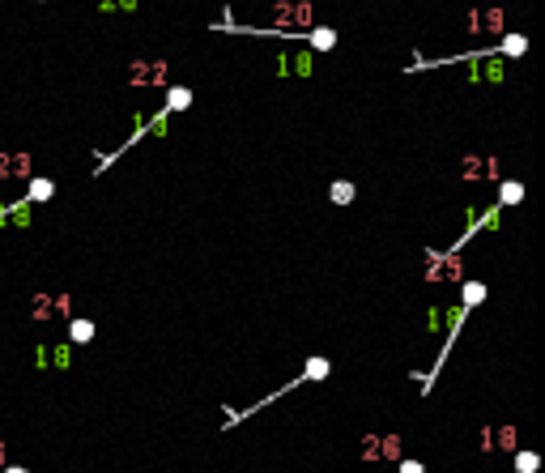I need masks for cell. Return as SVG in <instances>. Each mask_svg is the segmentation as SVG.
<instances>
[{"mask_svg":"<svg viewBox=\"0 0 545 473\" xmlns=\"http://www.w3.org/2000/svg\"><path fill=\"white\" fill-rule=\"evenodd\" d=\"M277 26H282V34L307 30L311 26V5H307V0H282V5H277Z\"/></svg>","mask_w":545,"mask_h":473,"instance_id":"cell-1","label":"cell"},{"mask_svg":"<svg viewBox=\"0 0 545 473\" xmlns=\"http://www.w3.org/2000/svg\"><path fill=\"white\" fill-rule=\"evenodd\" d=\"M481 448L490 452V448H503V452H511L516 448V431L511 427H490L485 431V439H481Z\"/></svg>","mask_w":545,"mask_h":473,"instance_id":"cell-2","label":"cell"},{"mask_svg":"<svg viewBox=\"0 0 545 473\" xmlns=\"http://www.w3.org/2000/svg\"><path fill=\"white\" fill-rule=\"evenodd\" d=\"M34 358H39L43 366H69V345H43Z\"/></svg>","mask_w":545,"mask_h":473,"instance_id":"cell-3","label":"cell"},{"mask_svg":"<svg viewBox=\"0 0 545 473\" xmlns=\"http://www.w3.org/2000/svg\"><path fill=\"white\" fill-rule=\"evenodd\" d=\"M162 77H167V64H137L132 69V81H141V85H153Z\"/></svg>","mask_w":545,"mask_h":473,"instance_id":"cell-4","label":"cell"},{"mask_svg":"<svg viewBox=\"0 0 545 473\" xmlns=\"http://www.w3.org/2000/svg\"><path fill=\"white\" fill-rule=\"evenodd\" d=\"M277 73H311V56H307V51H303V56H282L277 60Z\"/></svg>","mask_w":545,"mask_h":473,"instance_id":"cell-5","label":"cell"},{"mask_svg":"<svg viewBox=\"0 0 545 473\" xmlns=\"http://www.w3.org/2000/svg\"><path fill=\"white\" fill-rule=\"evenodd\" d=\"M307 34H311V43H315V47H319V51H324V47H333V43H337V34H333V30H329V26H315V30H307Z\"/></svg>","mask_w":545,"mask_h":473,"instance_id":"cell-6","label":"cell"},{"mask_svg":"<svg viewBox=\"0 0 545 473\" xmlns=\"http://www.w3.org/2000/svg\"><path fill=\"white\" fill-rule=\"evenodd\" d=\"M26 171V158H5L0 163V175H22Z\"/></svg>","mask_w":545,"mask_h":473,"instance_id":"cell-7","label":"cell"},{"mask_svg":"<svg viewBox=\"0 0 545 473\" xmlns=\"http://www.w3.org/2000/svg\"><path fill=\"white\" fill-rule=\"evenodd\" d=\"M90 337H94V324H90V320H77V324H73V341H90Z\"/></svg>","mask_w":545,"mask_h":473,"instance_id":"cell-8","label":"cell"},{"mask_svg":"<svg viewBox=\"0 0 545 473\" xmlns=\"http://www.w3.org/2000/svg\"><path fill=\"white\" fill-rule=\"evenodd\" d=\"M350 196H354V188H350V184H333V200H341V205H345Z\"/></svg>","mask_w":545,"mask_h":473,"instance_id":"cell-9","label":"cell"},{"mask_svg":"<svg viewBox=\"0 0 545 473\" xmlns=\"http://www.w3.org/2000/svg\"><path fill=\"white\" fill-rule=\"evenodd\" d=\"M102 9L111 13V9H137V0H102Z\"/></svg>","mask_w":545,"mask_h":473,"instance_id":"cell-10","label":"cell"},{"mask_svg":"<svg viewBox=\"0 0 545 473\" xmlns=\"http://www.w3.org/2000/svg\"><path fill=\"white\" fill-rule=\"evenodd\" d=\"M34 196H51V184H47V179H39V184L30 188V200H34Z\"/></svg>","mask_w":545,"mask_h":473,"instance_id":"cell-11","label":"cell"},{"mask_svg":"<svg viewBox=\"0 0 545 473\" xmlns=\"http://www.w3.org/2000/svg\"><path fill=\"white\" fill-rule=\"evenodd\" d=\"M520 469H524V473H532V469H537V456H532V452H524V456H520Z\"/></svg>","mask_w":545,"mask_h":473,"instance_id":"cell-12","label":"cell"},{"mask_svg":"<svg viewBox=\"0 0 545 473\" xmlns=\"http://www.w3.org/2000/svg\"><path fill=\"white\" fill-rule=\"evenodd\" d=\"M401 473H422V465H418V460H405V465H401Z\"/></svg>","mask_w":545,"mask_h":473,"instance_id":"cell-13","label":"cell"},{"mask_svg":"<svg viewBox=\"0 0 545 473\" xmlns=\"http://www.w3.org/2000/svg\"><path fill=\"white\" fill-rule=\"evenodd\" d=\"M5 473H26V469H18V465H9V469H5Z\"/></svg>","mask_w":545,"mask_h":473,"instance_id":"cell-14","label":"cell"},{"mask_svg":"<svg viewBox=\"0 0 545 473\" xmlns=\"http://www.w3.org/2000/svg\"><path fill=\"white\" fill-rule=\"evenodd\" d=\"M0 465H5V444H0Z\"/></svg>","mask_w":545,"mask_h":473,"instance_id":"cell-15","label":"cell"}]
</instances>
